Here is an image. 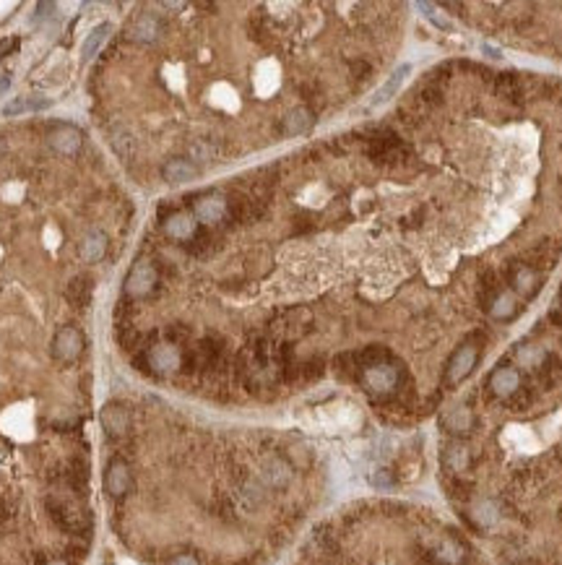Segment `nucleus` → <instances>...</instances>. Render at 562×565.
Masks as SVG:
<instances>
[{"label":"nucleus","mask_w":562,"mask_h":565,"mask_svg":"<svg viewBox=\"0 0 562 565\" xmlns=\"http://www.w3.org/2000/svg\"><path fill=\"white\" fill-rule=\"evenodd\" d=\"M154 282H156V274H154L152 263H146V260H138L133 269H130L128 274V282H125V292L133 297H140L146 295L149 289L154 287Z\"/></svg>","instance_id":"obj_7"},{"label":"nucleus","mask_w":562,"mask_h":565,"mask_svg":"<svg viewBox=\"0 0 562 565\" xmlns=\"http://www.w3.org/2000/svg\"><path fill=\"white\" fill-rule=\"evenodd\" d=\"M45 565H68L65 560H50V563H45Z\"/></svg>","instance_id":"obj_31"},{"label":"nucleus","mask_w":562,"mask_h":565,"mask_svg":"<svg viewBox=\"0 0 562 565\" xmlns=\"http://www.w3.org/2000/svg\"><path fill=\"white\" fill-rule=\"evenodd\" d=\"M196 214H198L203 222H216L219 216L224 214V201L222 198H206L200 201L196 206Z\"/></svg>","instance_id":"obj_21"},{"label":"nucleus","mask_w":562,"mask_h":565,"mask_svg":"<svg viewBox=\"0 0 562 565\" xmlns=\"http://www.w3.org/2000/svg\"><path fill=\"white\" fill-rule=\"evenodd\" d=\"M8 83H11V79H8V76H0V94H3L6 89H8Z\"/></svg>","instance_id":"obj_29"},{"label":"nucleus","mask_w":562,"mask_h":565,"mask_svg":"<svg viewBox=\"0 0 562 565\" xmlns=\"http://www.w3.org/2000/svg\"><path fill=\"white\" fill-rule=\"evenodd\" d=\"M373 484L375 487H391V484H393V474H391L388 469H380L373 477Z\"/></svg>","instance_id":"obj_26"},{"label":"nucleus","mask_w":562,"mask_h":565,"mask_svg":"<svg viewBox=\"0 0 562 565\" xmlns=\"http://www.w3.org/2000/svg\"><path fill=\"white\" fill-rule=\"evenodd\" d=\"M52 105L50 99H42V96H16L11 99L8 105L3 107V115L6 118H16V115H23V112H37V110H47Z\"/></svg>","instance_id":"obj_14"},{"label":"nucleus","mask_w":562,"mask_h":565,"mask_svg":"<svg viewBox=\"0 0 562 565\" xmlns=\"http://www.w3.org/2000/svg\"><path fill=\"white\" fill-rule=\"evenodd\" d=\"M313 125H315V118H313V112H310L307 107H297V110H292V112L284 118V133H287V136H302V133H307Z\"/></svg>","instance_id":"obj_13"},{"label":"nucleus","mask_w":562,"mask_h":565,"mask_svg":"<svg viewBox=\"0 0 562 565\" xmlns=\"http://www.w3.org/2000/svg\"><path fill=\"white\" fill-rule=\"evenodd\" d=\"M130 482H133V477H130V469H128V464H125V461L112 459L110 464H107L105 490H107L110 497H123V495H128Z\"/></svg>","instance_id":"obj_4"},{"label":"nucleus","mask_w":562,"mask_h":565,"mask_svg":"<svg viewBox=\"0 0 562 565\" xmlns=\"http://www.w3.org/2000/svg\"><path fill=\"white\" fill-rule=\"evenodd\" d=\"M164 229L169 232L172 237H190L193 235V229H196V224H193V216H187V214H175L172 219H167V224H164Z\"/></svg>","instance_id":"obj_19"},{"label":"nucleus","mask_w":562,"mask_h":565,"mask_svg":"<svg viewBox=\"0 0 562 565\" xmlns=\"http://www.w3.org/2000/svg\"><path fill=\"white\" fill-rule=\"evenodd\" d=\"M110 32H112V24H107V21L105 24H99V26H94L92 32H89V37H86V42H83V48H81L83 60H92L94 55L99 52V48L107 42Z\"/></svg>","instance_id":"obj_16"},{"label":"nucleus","mask_w":562,"mask_h":565,"mask_svg":"<svg viewBox=\"0 0 562 565\" xmlns=\"http://www.w3.org/2000/svg\"><path fill=\"white\" fill-rule=\"evenodd\" d=\"M495 305L497 307H495L492 313H495L497 318H503V316H510V313H513V300H510V297H500Z\"/></svg>","instance_id":"obj_24"},{"label":"nucleus","mask_w":562,"mask_h":565,"mask_svg":"<svg viewBox=\"0 0 562 565\" xmlns=\"http://www.w3.org/2000/svg\"><path fill=\"white\" fill-rule=\"evenodd\" d=\"M409 71H411L409 65H401V68H398V71L393 73V76H391V79L386 81V86H383V89L377 92V96H375V105H383V102H388L391 96L396 94L398 86L404 83V79H406V73H409Z\"/></svg>","instance_id":"obj_20"},{"label":"nucleus","mask_w":562,"mask_h":565,"mask_svg":"<svg viewBox=\"0 0 562 565\" xmlns=\"http://www.w3.org/2000/svg\"><path fill=\"white\" fill-rule=\"evenodd\" d=\"M490 389L495 391L497 396H513L515 391L521 389V376L515 373L513 367H500V370H495V376H492Z\"/></svg>","instance_id":"obj_11"},{"label":"nucleus","mask_w":562,"mask_h":565,"mask_svg":"<svg viewBox=\"0 0 562 565\" xmlns=\"http://www.w3.org/2000/svg\"><path fill=\"white\" fill-rule=\"evenodd\" d=\"M50 146L55 149L58 154H65V156H73V154L81 149V130L68 125V123H60V125H52L50 136H47Z\"/></svg>","instance_id":"obj_5"},{"label":"nucleus","mask_w":562,"mask_h":565,"mask_svg":"<svg viewBox=\"0 0 562 565\" xmlns=\"http://www.w3.org/2000/svg\"><path fill=\"white\" fill-rule=\"evenodd\" d=\"M146 360H149V367H154L156 373H172L180 367L183 357L175 347H154L152 352L146 354Z\"/></svg>","instance_id":"obj_10"},{"label":"nucleus","mask_w":562,"mask_h":565,"mask_svg":"<svg viewBox=\"0 0 562 565\" xmlns=\"http://www.w3.org/2000/svg\"><path fill=\"white\" fill-rule=\"evenodd\" d=\"M107 253V235L105 232H99V229H94V232H89V235L83 237L81 243V258L86 260V263H96V260H102Z\"/></svg>","instance_id":"obj_15"},{"label":"nucleus","mask_w":562,"mask_h":565,"mask_svg":"<svg viewBox=\"0 0 562 565\" xmlns=\"http://www.w3.org/2000/svg\"><path fill=\"white\" fill-rule=\"evenodd\" d=\"M162 175L167 183H187L198 175V167L193 165L190 159H169L162 167Z\"/></svg>","instance_id":"obj_12"},{"label":"nucleus","mask_w":562,"mask_h":565,"mask_svg":"<svg viewBox=\"0 0 562 565\" xmlns=\"http://www.w3.org/2000/svg\"><path fill=\"white\" fill-rule=\"evenodd\" d=\"M159 34H162V21H159V16L152 11L138 13V16L133 19V24H130V37L138 39V42H154Z\"/></svg>","instance_id":"obj_8"},{"label":"nucleus","mask_w":562,"mask_h":565,"mask_svg":"<svg viewBox=\"0 0 562 565\" xmlns=\"http://www.w3.org/2000/svg\"><path fill=\"white\" fill-rule=\"evenodd\" d=\"M362 380H364V386L373 391V393H391L393 389H398V383H401V376H398L396 367L377 365V367H370V370H364Z\"/></svg>","instance_id":"obj_6"},{"label":"nucleus","mask_w":562,"mask_h":565,"mask_svg":"<svg viewBox=\"0 0 562 565\" xmlns=\"http://www.w3.org/2000/svg\"><path fill=\"white\" fill-rule=\"evenodd\" d=\"M47 511L70 534H86V531L92 529V516H89V511L79 500H70V497H63V495H58V497L52 495V497H47Z\"/></svg>","instance_id":"obj_1"},{"label":"nucleus","mask_w":562,"mask_h":565,"mask_svg":"<svg viewBox=\"0 0 562 565\" xmlns=\"http://www.w3.org/2000/svg\"><path fill=\"white\" fill-rule=\"evenodd\" d=\"M52 11H55V3H37L34 19H37V21H42V19H50V16H52Z\"/></svg>","instance_id":"obj_27"},{"label":"nucleus","mask_w":562,"mask_h":565,"mask_svg":"<svg viewBox=\"0 0 562 565\" xmlns=\"http://www.w3.org/2000/svg\"><path fill=\"white\" fill-rule=\"evenodd\" d=\"M167 565H200V560L196 555H175Z\"/></svg>","instance_id":"obj_28"},{"label":"nucleus","mask_w":562,"mask_h":565,"mask_svg":"<svg viewBox=\"0 0 562 565\" xmlns=\"http://www.w3.org/2000/svg\"><path fill=\"white\" fill-rule=\"evenodd\" d=\"M92 289L94 284L89 276H76V279H70L68 284V300L73 302V305H89V300H92Z\"/></svg>","instance_id":"obj_17"},{"label":"nucleus","mask_w":562,"mask_h":565,"mask_svg":"<svg viewBox=\"0 0 562 565\" xmlns=\"http://www.w3.org/2000/svg\"><path fill=\"white\" fill-rule=\"evenodd\" d=\"M13 50H19V37H6V39H0V60L8 58Z\"/></svg>","instance_id":"obj_25"},{"label":"nucleus","mask_w":562,"mask_h":565,"mask_svg":"<svg viewBox=\"0 0 562 565\" xmlns=\"http://www.w3.org/2000/svg\"><path fill=\"white\" fill-rule=\"evenodd\" d=\"M83 352V333L73 326H65L52 339V357L60 362H76Z\"/></svg>","instance_id":"obj_2"},{"label":"nucleus","mask_w":562,"mask_h":565,"mask_svg":"<svg viewBox=\"0 0 562 565\" xmlns=\"http://www.w3.org/2000/svg\"><path fill=\"white\" fill-rule=\"evenodd\" d=\"M112 149H115V154H120L123 159H128L130 152H133V138H130L125 130H115V133H112Z\"/></svg>","instance_id":"obj_23"},{"label":"nucleus","mask_w":562,"mask_h":565,"mask_svg":"<svg viewBox=\"0 0 562 565\" xmlns=\"http://www.w3.org/2000/svg\"><path fill=\"white\" fill-rule=\"evenodd\" d=\"M99 422H102V427H105V433L110 438H125L130 430V414L123 404L110 401L99 412Z\"/></svg>","instance_id":"obj_3"},{"label":"nucleus","mask_w":562,"mask_h":565,"mask_svg":"<svg viewBox=\"0 0 562 565\" xmlns=\"http://www.w3.org/2000/svg\"><path fill=\"white\" fill-rule=\"evenodd\" d=\"M550 318L554 320V323H557V326H562V313H560V310H554V313H552Z\"/></svg>","instance_id":"obj_30"},{"label":"nucleus","mask_w":562,"mask_h":565,"mask_svg":"<svg viewBox=\"0 0 562 565\" xmlns=\"http://www.w3.org/2000/svg\"><path fill=\"white\" fill-rule=\"evenodd\" d=\"M497 92H500L505 99H518V96L523 94L521 81L515 79V73H503V76L497 79Z\"/></svg>","instance_id":"obj_22"},{"label":"nucleus","mask_w":562,"mask_h":565,"mask_svg":"<svg viewBox=\"0 0 562 565\" xmlns=\"http://www.w3.org/2000/svg\"><path fill=\"white\" fill-rule=\"evenodd\" d=\"M443 464L448 471H453V474H461V471H466L468 466V451L461 443H453V446L445 448L443 453Z\"/></svg>","instance_id":"obj_18"},{"label":"nucleus","mask_w":562,"mask_h":565,"mask_svg":"<svg viewBox=\"0 0 562 565\" xmlns=\"http://www.w3.org/2000/svg\"><path fill=\"white\" fill-rule=\"evenodd\" d=\"M0 154H3V141H0Z\"/></svg>","instance_id":"obj_32"},{"label":"nucleus","mask_w":562,"mask_h":565,"mask_svg":"<svg viewBox=\"0 0 562 565\" xmlns=\"http://www.w3.org/2000/svg\"><path fill=\"white\" fill-rule=\"evenodd\" d=\"M474 362H477V347H471V344L461 347V349L456 352V357L450 360V367H448V380H450V383H456V380H461V378H466L468 373H471Z\"/></svg>","instance_id":"obj_9"}]
</instances>
